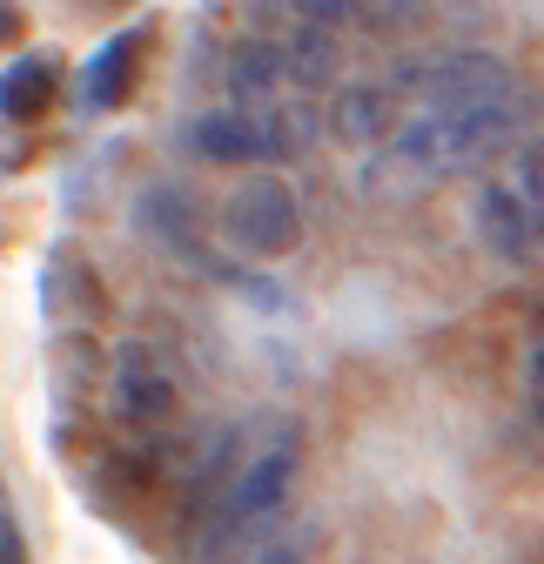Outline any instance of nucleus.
Listing matches in <instances>:
<instances>
[{"mask_svg": "<svg viewBox=\"0 0 544 564\" xmlns=\"http://www.w3.org/2000/svg\"><path fill=\"white\" fill-rule=\"evenodd\" d=\"M531 101L524 88H498L485 101H464V108H417L403 128H390V149L370 169V188H424V182H450L498 162L511 141L524 134Z\"/></svg>", "mask_w": 544, "mask_h": 564, "instance_id": "f03ea898", "label": "nucleus"}, {"mask_svg": "<svg viewBox=\"0 0 544 564\" xmlns=\"http://www.w3.org/2000/svg\"><path fill=\"white\" fill-rule=\"evenodd\" d=\"M142 223L168 242V249H182V262H195V269H216L209 262V249H202V236H195V216H188V202L182 195H168V188H155L149 202H142Z\"/></svg>", "mask_w": 544, "mask_h": 564, "instance_id": "f8f14e48", "label": "nucleus"}, {"mask_svg": "<svg viewBox=\"0 0 544 564\" xmlns=\"http://www.w3.org/2000/svg\"><path fill=\"white\" fill-rule=\"evenodd\" d=\"M175 403H182V383H175L168 349L128 336L115 349V364H108V410H115V423H128V431H155V423L175 416Z\"/></svg>", "mask_w": 544, "mask_h": 564, "instance_id": "20e7f679", "label": "nucleus"}, {"mask_svg": "<svg viewBox=\"0 0 544 564\" xmlns=\"http://www.w3.org/2000/svg\"><path fill=\"white\" fill-rule=\"evenodd\" d=\"M498 88H511V67H504V61H491V54H444V61H424V67H403L390 101H396V108L411 101V115H417V108L485 101V95H498Z\"/></svg>", "mask_w": 544, "mask_h": 564, "instance_id": "39448f33", "label": "nucleus"}, {"mask_svg": "<svg viewBox=\"0 0 544 564\" xmlns=\"http://www.w3.org/2000/svg\"><path fill=\"white\" fill-rule=\"evenodd\" d=\"M276 47H283V67H290L296 95H309V88H323V82L336 75V41H329V28H309V21H303V34L276 41Z\"/></svg>", "mask_w": 544, "mask_h": 564, "instance_id": "ddd939ff", "label": "nucleus"}, {"mask_svg": "<svg viewBox=\"0 0 544 564\" xmlns=\"http://www.w3.org/2000/svg\"><path fill=\"white\" fill-rule=\"evenodd\" d=\"M188 141H195V155H202V162H262V155H269L255 115H242V108L202 115V121L188 128Z\"/></svg>", "mask_w": 544, "mask_h": 564, "instance_id": "9d476101", "label": "nucleus"}, {"mask_svg": "<svg viewBox=\"0 0 544 564\" xmlns=\"http://www.w3.org/2000/svg\"><path fill=\"white\" fill-rule=\"evenodd\" d=\"M134 61H142V34L101 41V54L81 67V108H88V115L121 108V95H128V82H134Z\"/></svg>", "mask_w": 544, "mask_h": 564, "instance_id": "1a4fd4ad", "label": "nucleus"}, {"mask_svg": "<svg viewBox=\"0 0 544 564\" xmlns=\"http://www.w3.org/2000/svg\"><path fill=\"white\" fill-rule=\"evenodd\" d=\"M524 377H531V410H537V423H544V336L531 343V370H524Z\"/></svg>", "mask_w": 544, "mask_h": 564, "instance_id": "6ab92c4d", "label": "nucleus"}, {"mask_svg": "<svg viewBox=\"0 0 544 564\" xmlns=\"http://www.w3.org/2000/svg\"><path fill=\"white\" fill-rule=\"evenodd\" d=\"M344 14L357 28H370V34H396L403 21L417 14V0H344Z\"/></svg>", "mask_w": 544, "mask_h": 564, "instance_id": "dca6fc26", "label": "nucleus"}, {"mask_svg": "<svg viewBox=\"0 0 544 564\" xmlns=\"http://www.w3.org/2000/svg\"><path fill=\"white\" fill-rule=\"evenodd\" d=\"M329 128L344 134L350 149L390 141V128H396V101H390V88H344V95H336V108H329Z\"/></svg>", "mask_w": 544, "mask_h": 564, "instance_id": "9b49d317", "label": "nucleus"}, {"mask_svg": "<svg viewBox=\"0 0 544 564\" xmlns=\"http://www.w3.org/2000/svg\"><path fill=\"white\" fill-rule=\"evenodd\" d=\"M54 88H61V67L47 54H21L0 67V121H41L54 108Z\"/></svg>", "mask_w": 544, "mask_h": 564, "instance_id": "6e6552de", "label": "nucleus"}, {"mask_svg": "<svg viewBox=\"0 0 544 564\" xmlns=\"http://www.w3.org/2000/svg\"><path fill=\"white\" fill-rule=\"evenodd\" d=\"M470 216H478V242H485L498 262H537V256H544V236H537V223H531L524 195L511 188V175H491Z\"/></svg>", "mask_w": 544, "mask_h": 564, "instance_id": "423d86ee", "label": "nucleus"}, {"mask_svg": "<svg viewBox=\"0 0 544 564\" xmlns=\"http://www.w3.org/2000/svg\"><path fill=\"white\" fill-rule=\"evenodd\" d=\"M108 8H128V0H108Z\"/></svg>", "mask_w": 544, "mask_h": 564, "instance_id": "4be33fe9", "label": "nucleus"}, {"mask_svg": "<svg viewBox=\"0 0 544 564\" xmlns=\"http://www.w3.org/2000/svg\"><path fill=\"white\" fill-rule=\"evenodd\" d=\"M8 41H21V8H14V0H0V47H8Z\"/></svg>", "mask_w": 544, "mask_h": 564, "instance_id": "aec40b11", "label": "nucleus"}, {"mask_svg": "<svg viewBox=\"0 0 544 564\" xmlns=\"http://www.w3.org/2000/svg\"><path fill=\"white\" fill-rule=\"evenodd\" d=\"M0 564H28L21 524H14V511H8V490H0Z\"/></svg>", "mask_w": 544, "mask_h": 564, "instance_id": "f3484780", "label": "nucleus"}, {"mask_svg": "<svg viewBox=\"0 0 544 564\" xmlns=\"http://www.w3.org/2000/svg\"><path fill=\"white\" fill-rule=\"evenodd\" d=\"M511 175V188L524 195V208H531V223H537V236H544V141H531V149L504 169Z\"/></svg>", "mask_w": 544, "mask_h": 564, "instance_id": "2eb2a0df", "label": "nucleus"}, {"mask_svg": "<svg viewBox=\"0 0 544 564\" xmlns=\"http://www.w3.org/2000/svg\"><path fill=\"white\" fill-rule=\"evenodd\" d=\"M255 564H303V557H296V544H269Z\"/></svg>", "mask_w": 544, "mask_h": 564, "instance_id": "412c9836", "label": "nucleus"}, {"mask_svg": "<svg viewBox=\"0 0 544 564\" xmlns=\"http://www.w3.org/2000/svg\"><path fill=\"white\" fill-rule=\"evenodd\" d=\"M41 296H47L54 316H101V290H95L88 269H75V256H54V262H47Z\"/></svg>", "mask_w": 544, "mask_h": 564, "instance_id": "4468645a", "label": "nucleus"}, {"mask_svg": "<svg viewBox=\"0 0 544 564\" xmlns=\"http://www.w3.org/2000/svg\"><path fill=\"white\" fill-rule=\"evenodd\" d=\"M229 95H236L242 115H255V108H269V101L296 95L290 67H283V47H276V41H242V47L229 54Z\"/></svg>", "mask_w": 544, "mask_h": 564, "instance_id": "0eeeda50", "label": "nucleus"}, {"mask_svg": "<svg viewBox=\"0 0 544 564\" xmlns=\"http://www.w3.org/2000/svg\"><path fill=\"white\" fill-rule=\"evenodd\" d=\"M296 464H303V437L290 416H255V423L222 431L216 451L202 457V470L188 484V511H182L195 531V551L216 557L255 518H276L296 484Z\"/></svg>", "mask_w": 544, "mask_h": 564, "instance_id": "f257e3e1", "label": "nucleus"}, {"mask_svg": "<svg viewBox=\"0 0 544 564\" xmlns=\"http://www.w3.org/2000/svg\"><path fill=\"white\" fill-rule=\"evenodd\" d=\"M222 236L229 249L255 256V262H276L296 249L303 236V216H296V188L283 175H249L229 202H222Z\"/></svg>", "mask_w": 544, "mask_h": 564, "instance_id": "7ed1b4c3", "label": "nucleus"}, {"mask_svg": "<svg viewBox=\"0 0 544 564\" xmlns=\"http://www.w3.org/2000/svg\"><path fill=\"white\" fill-rule=\"evenodd\" d=\"M290 8H296L309 28H336V21H344V0H290Z\"/></svg>", "mask_w": 544, "mask_h": 564, "instance_id": "a211bd4d", "label": "nucleus"}]
</instances>
